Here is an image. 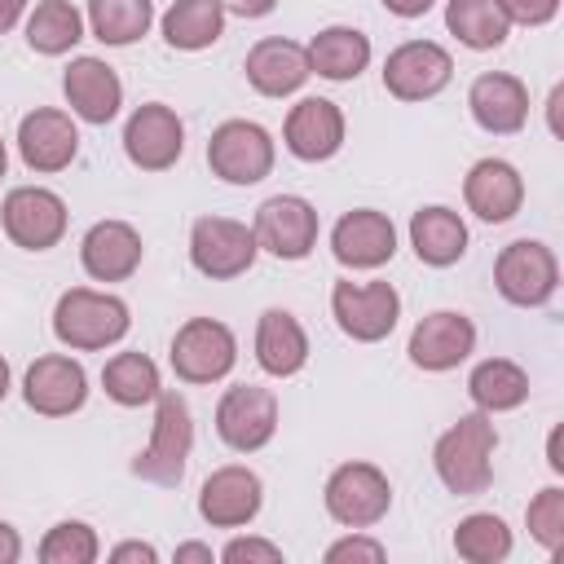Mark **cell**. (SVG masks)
<instances>
[{
	"instance_id": "11",
	"label": "cell",
	"mask_w": 564,
	"mask_h": 564,
	"mask_svg": "<svg viewBox=\"0 0 564 564\" xmlns=\"http://www.w3.org/2000/svg\"><path fill=\"white\" fill-rule=\"evenodd\" d=\"M278 432V397L260 383H238L220 397L216 405V436L238 449V454H256L273 441Z\"/></svg>"
},
{
	"instance_id": "44",
	"label": "cell",
	"mask_w": 564,
	"mask_h": 564,
	"mask_svg": "<svg viewBox=\"0 0 564 564\" xmlns=\"http://www.w3.org/2000/svg\"><path fill=\"white\" fill-rule=\"evenodd\" d=\"M432 4H436V0H383V9L397 13V18H423Z\"/></svg>"
},
{
	"instance_id": "28",
	"label": "cell",
	"mask_w": 564,
	"mask_h": 564,
	"mask_svg": "<svg viewBox=\"0 0 564 564\" xmlns=\"http://www.w3.org/2000/svg\"><path fill=\"white\" fill-rule=\"evenodd\" d=\"M304 53H308V70L335 84L357 79L370 66V40L357 26H326L304 44Z\"/></svg>"
},
{
	"instance_id": "31",
	"label": "cell",
	"mask_w": 564,
	"mask_h": 564,
	"mask_svg": "<svg viewBox=\"0 0 564 564\" xmlns=\"http://www.w3.org/2000/svg\"><path fill=\"white\" fill-rule=\"evenodd\" d=\"M84 40V18L70 0H40L35 13L26 18V44L44 57L70 53Z\"/></svg>"
},
{
	"instance_id": "47",
	"label": "cell",
	"mask_w": 564,
	"mask_h": 564,
	"mask_svg": "<svg viewBox=\"0 0 564 564\" xmlns=\"http://www.w3.org/2000/svg\"><path fill=\"white\" fill-rule=\"evenodd\" d=\"M546 463H551V471H564V454H560V427L551 432V441H546Z\"/></svg>"
},
{
	"instance_id": "24",
	"label": "cell",
	"mask_w": 564,
	"mask_h": 564,
	"mask_svg": "<svg viewBox=\"0 0 564 564\" xmlns=\"http://www.w3.org/2000/svg\"><path fill=\"white\" fill-rule=\"evenodd\" d=\"M62 93L84 123H110L123 106V84L115 66H106L101 57H75L62 75Z\"/></svg>"
},
{
	"instance_id": "49",
	"label": "cell",
	"mask_w": 564,
	"mask_h": 564,
	"mask_svg": "<svg viewBox=\"0 0 564 564\" xmlns=\"http://www.w3.org/2000/svg\"><path fill=\"white\" fill-rule=\"evenodd\" d=\"M4 167H9V150H4V141H0V176H4Z\"/></svg>"
},
{
	"instance_id": "14",
	"label": "cell",
	"mask_w": 564,
	"mask_h": 564,
	"mask_svg": "<svg viewBox=\"0 0 564 564\" xmlns=\"http://www.w3.org/2000/svg\"><path fill=\"white\" fill-rule=\"evenodd\" d=\"M454 75V57L432 40H405L383 62V88L397 101H427L436 97Z\"/></svg>"
},
{
	"instance_id": "30",
	"label": "cell",
	"mask_w": 564,
	"mask_h": 564,
	"mask_svg": "<svg viewBox=\"0 0 564 564\" xmlns=\"http://www.w3.org/2000/svg\"><path fill=\"white\" fill-rule=\"evenodd\" d=\"M225 35V9L220 0H176L163 13V40L181 53L212 48Z\"/></svg>"
},
{
	"instance_id": "43",
	"label": "cell",
	"mask_w": 564,
	"mask_h": 564,
	"mask_svg": "<svg viewBox=\"0 0 564 564\" xmlns=\"http://www.w3.org/2000/svg\"><path fill=\"white\" fill-rule=\"evenodd\" d=\"M18 555H22V538L13 524L0 520V564H18Z\"/></svg>"
},
{
	"instance_id": "18",
	"label": "cell",
	"mask_w": 564,
	"mask_h": 564,
	"mask_svg": "<svg viewBox=\"0 0 564 564\" xmlns=\"http://www.w3.org/2000/svg\"><path fill=\"white\" fill-rule=\"evenodd\" d=\"M471 348H476V326H471V317H463V313H454V308H436V313H427L414 330H410V361L419 366V370H432V375H441V370H454L458 361H467L471 357Z\"/></svg>"
},
{
	"instance_id": "22",
	"label": "cell",
	"mask_w": 564,
	"mask_h": 564,
	"mask_svg": "<svg viewBox=\"0 0 564 564\" xmlns=\"http://www.w3.org/2000/svg\"><path fill=\"white\" fill-rule=\"evenodd\" d=\"M141 234L128 220H97L79 242V264L93 282H123L141 264Z\"/></svg>"
},
{
	"instance_id": "29",
	"label": "cell",
	"mask_w": 564,
	"mask_h": 564,
	"mask_svg": "<svg viewBox=\"0 0 564 564\" xmlns=\"http://www.w3.org/2000/svg\"><path fill=\"white\" fill-rule=\"evenodd\" d=\"M467 397L476 401V410L485 414H502L529 401V375L524 366H516L511 357H485L471 375H467Z\"/></svg>"
},
{
	"instance_id": "7",
	"label": "cell",
	"mask_w": 564,
	"mask_h": 564,
	"mask_svg": "<svg viewBox=\"0 0 564 564\" xmlns=\"http://www.w3.org/2000/svg\"><path fill=\"white\" fill-rule=\"evenodd\" d=\"M326 511L344 529H370L392 507V485L375 463H339L326 480Z\"/></svg>"
},
{
	"instance_id": "23",
	"label": "cell",
	"mask_w": 564,
	"mask_h": 564,
	"mask_svg": "<svg viewBox=\"0 0 564 564\" xmlns=\"http://www.w3.org/2000/svg\"><path fill=\"white\" fill-rule=\"evenodd\" d=\"M242 70H247V84H251L260 97H291V93H300L304 79L313 75L304 44L282 40V35H269V40L251 44Z\"/></svg>"
},
{
	"instance_id": "15",
	"label": "cell",
	"mask_w": 564,
	"mask_h": 564,
	"mask_svg": "<svg viewBox=\"0 0 564 564\" xmlns=\"http://www.w3.org/2000/svg\"><path fill=\"white\" fill-rule=\"evenodd\" d=\"M22 401L44 419H66L88 401V375L75 357H62V352L35 357L22 379Z\"/></svg>"
},
{
	"instance_id": "48",
	"label": "cell",
	"mask_w": 564,
	"mask_h": 564,
	"mask_svg": "<svg viewBox=\"0 0 564 564\" xmlns=\"http://www.w3.org/2000/svg\"><path fill=\"white\" fill-rule=\"evenodd\" d=\"M4 397H9V361L0 357V401H4Z\"/></svg>"
},
{
	"instance_id": "37",
	"label": "cell",
	"mask_w": 564,
	"mask_h": 564,
	"mask_svg": "<svg viewBox=\"0 0 564 564\" xmlns=\"http://www.w3.org/2000/svg\"><path fill=\"white\" fill-rule=\"evenodd\" d=\"M524 524H529L533 542H542L546 551H560V546H564V489H560V485H546V489L529 502Z\"/></svg>"
},
{
	"instance_id": "13",
	"label": "cell",
	"mask_w": 564,
	"mask_h": 564,
	"mask_svg": "<svg viewBox=\"0 0 564 564\" xmlns=\"http://www.w3.org/2000/svg\"><path fill=\"white\" fill-rule=\"evenodd\" d=\"M185 150V123L176 119L172 106L163 101H145L128 115L123 123V154L141 167V172H167Z\"/></svg>"
},
{
	"instance_id": "33",
	"label": "cell",
	"mask_w": 564,
	"mask_h": 564,
	"mask_svg": "<svg viewBox=\"0 0 564 564\" xmlns=\"http://www.w3.org/2000/svg\"><path fill=\"white\" fill-rule=\"evenodd\" d=\"M101 388L115 405H145L159 397V366L145 352H115L101 366Z\"/></svg>"
},
{
	"instance_id": "39",
	"label": "cell",
	"mask_w": 564,
	"mask_h": 564,
	"mask_svg": "<svg viewBox=\"0 0 564 564\" xmlns=\"http://www.w3.org/2000/svg\"><path fill=\"white\" fill-rule=\"evenodd\" d=\"M388 551L375 542V538H361V533H348L339 542L326 546V564H344V560H366V564H379Z\"/></svg>"
},
{
	"instance_id": "27",
	"label": "cell",
	"mask_w": 564,
	"mask_h": 564,
	"mask_svg": "<svg viewBox=\"0 0 564 564\" xmlns=\"http://www.w3.org/2000/svg\"><path fill=\"white\" fill-rule=\"evenodd\" d=\"M410 247H414V256L423 260V264H432V269H449V264H458L463 260V251H467V225H463V216L458 212H449V207H419L414 216H410Z\"/></svg>"
},
{
	"instance_id": "21",
	"label": "cell",
	"mask_w": 564,
	"mask_h": 564,
	"mask_svg": "<svg viewBox=\"0 0 564 564\" xmlns=\"http://www.w3.org/2000/svg\"><path fill=\"white\" fill-rule=\"evenodd\" d=\"M467 110H471V119H476L485 132L511 137V132H520L524 119H529V88H524L516 75H507V70H485V75H476L471 88H467Z\"/></svg>"
},
{
	"instance_id": "6",
	"label": "cell",
	"mask_w": 564,
	"mask_h": 564,
	"mask_svg": "<svg viewBox=\"0 0 564 564\" xmlns=\"http://www.w3.org/2000/svg\"><path fill=\"white\" fill-rule=\"evenodd\" d=\"M176 379L185 383H216L234 370L238 361V339L225 322L216 317H189L176 335H172V352H167Z\"/></svg>"
},
{
	"instance_id": "5",
	"label": "cell",
	"mask_w": 564,
	"mask_h": 564,
	"mask_svg": "<svg viewBox=\"0 0 564 564\" xmlns=\"http://www.w3.org/2000/svg\"><path fill=\"white\" fill-rule=\"evenodd\" d=\"M260 256V242L251 234V225L229 220V216H198L189 229V260L203 278L212 282H229L242 278Z\"/></svg>"
},
{
	"instance_id": "20",
	"label": "cell",
	"mask_w": 564,
	"mask_h": 564,
	"mask_svg": "<svg viewBox=\"0 0 564 564\" xmlns=\"http://www.w3.org/2000/svg\"><path fill=\"white\" fill-rule=\"evenodd\" d=\"M282 141L304 163L335 159L339 145H344V110L326 97H304V101L291 106V115L282 123Z\"/></svg>"
},
{
	"instance_id": "3",
	"label": "cell",
	"mask_w": 564,
	"mask_h": 564,
	"mask_svg": "<svg viewBox=\"0 0 564 564\" xmlns=\"http://www.w3.org/2000/svg\"><path fill=\"white\" fill-rule=\"evenodd\" d=\"M194 449V419H189V401L172 388H159L154 397V432L150 445L132 458V471L150 485H181L185 463Z\"/></svg>"
},
{
	"instance_id": "45",
	"label": "cell",
	"mask_w": 564,
	"mask_h": 564,
	"mask_svg": "<svg viewBox=\"0 0 564 564\" xmlns=\"http://www.w3.org/2000/svg\"><path fill=\"white\" fill-rule=\"evenodd\" d=\"M22 9H26V0H0V35L18 26V18H22Z\"/></svg>"
},
{
	"instance_id": "8",
	"label": "cell",
	"mask_w": 564,
	"mask_h": 564,
	"mask_svg": "<svg viewBox=\"0 0 564 564\" xmlns=\"http://www.w3.org/2000/svg\"><path fill=\"white\" fill-rule=\"evenodd\" d=\"M207 167L225 185H256L273 172V137L251 119H225L207 141Z\"/></svg>"
},
{
	"instance_id": "25",
	"label": "cell",
	"mask_w": 564,
	"mask_h": 564,
	"mask_svg": "<svg viewBox=\"0 0 564 564\" xmlns=\"http://www.w3.org/2000/svg\"><path fill=\"white\" fill-rule=\"evenodd\" d=\"M463 198L485 225H502L520 212L524 181L507 159H480V163H471V172L463 181Z\"/></svg>"
},
{
	"instance_id": "42",
	"label": "cell",
	"mask_w": 564,
	"mask_h": 564,
	"mask_svg": "<svg viewBox=\"0 0 564 564\" xmlns=\"http://www.w3.org/2000/svg\"><path fill=\"white\" fill-rule=\"evenodd\" d=\"M225 13H238V18H264L278 9V0H220Z\"/></svg>"
},
{
	"instance_id": "9",
	"label": "cell",
	"mask_w": 564,
	"mask_h": 564,
	"mask_svg": "<svg viewBox=\"0 0 564 564\" xmlns=\"http://www.w3.org/2000/svg\"><path fill=\"white\" fill-rule=\"evenodd\" d=\"M330 313L348 339L379 344L392 335V326L401 317V295L392 282H335Z\"/></svg>"
},
{
	"instance_id": "10",
	"label": "cell",
	"mask_w": 564,
	"mask_h": 564,
	"mask_svg": "<svg viewBox=\"0 0 564 564\" xmlns=\"http://www.w3.org/2000/svg\"><path fill=\"white\" fill-rule=\"evenodd\" d=\"M260 251L278 256V260H304L317 247V207L300 194H273L256 207V225H251Z\"/></svg>"
},
{
	"instance_id": "41",
	"label": "cell",
	"mask_w": 564,
	"mask_h": 564,
	"mask_svg": "<svg viewBox=\"0 0 564 564\" xmlns=\"http://www.w3.org/2000/svg\"><path fill=\"white\" fill-rule=\"evenodd\" d=\"M154 560H159V551L150 542H119L110 551V564H154Z\"/></svg>"
},
{
	"instance_id": "46",
	"label": "cell",
	"mask_w": 564,
	"mask_h": 564,
	"mask_svg": "<svg viewBox=\"0 0 564 564\" xmlns=\"http://www.w3.org/2000/svg\"><path fill=\"white\" fill-rule=\"evenodd\" d=\"M181 560H203V564H212V546H203V542H185V546H176V564Z\"/></svg>"
},
{
	"instance_id": "40",
	"label": "cell",
	"mask_w": 564,
	"mask_h": 564,
	"mask_svg": "<svg viewBox=\"0 0 564 564\" xmlns=\"http://www.w3.org/2000/svg\"><path fill=\"white\" fill-rule=\"evenodd\" d=\"M507 22H520V26H542L560 13V0H498Z\"/></svg>"
},
{
	"instance_id": "4",
	"label": "cell",
	"mask_w": 564,
	"mask_h": 564,
	"mask_svg": "<svg viewBox=\"0 0 564 564\" xmlns=\"http://www.w3.org/2000/svg\"><path fill=\"white\" fill-rule=\"evenodd\" d=\"M494 286L516 308H542L560 286V260L538 238L507 242L494 260Z\"/></svg>"
},
{
	"instance_id": "34",
	"label": "cell",
	"mask_w": 564,
	"mask_h": 564,
	"mask_svg": "<svg viewBox=\"0 0 564 564\" xmlns=\"http://www.w3.org/2000/svg\"><path fill=\"white\" fill-rule=\"evenodd\" d=\"M150 22H154V0H88V26L110 48L141 40Z\"/></svg>"
},
{
	"instance_id": "32",
	"label": "cell",
	"mask_w": 564,
	"mask_h": 564,
	"mask_svg": "<svg viewBox=\"0 0 564 564\" xmlns=\"http://www.w3.org/2000/svg\"><path fill=\"white\" fill-rule=\"evenodd\" d=\"M445 26L467 48H498L511 31L498 0H449L445 4Z\"/></svg>"
},
{
	"instance_id": "17",
	"label": "cell",
	"mask_w": 564,
	"mask_h": 564,
	"mask_svg": "<svg viewBox=\"0 0 564 564\" xmlns=\"http://www.w3.org/2000/svg\"><path fill=\"white\" fill-rule=\"evenodd\" d=\"M330 251L344 269H379L397 256V229L383 212L375 207H357L344 212L330 229Z\"/></svg>"
},
{
	"instance_id": "19",
	"label": "cell",
	"mask_w": 564,
	"mask_h": 564,
	"mask_svg": "<svg viewBox=\"0 0 564 564\" xmlns=\"http://www.w3.org/2000/svg\"><path fill=\"white\" fill-rule=\"evenodd\" d=\"M18 154L31 172H62L79 154V132L66 110L40 106L18 123Z\"/></svg>"
},
{
	"instance_id": "38",
	"label": "cell",
	"mask_w": 564,
	"mask_h": 564,
	"mask_svg": "<svg viewBox=\"0 0 564 564\" xmlns=\"http://www.w3.org/2000/svg\"><path fill=\"white\" fill-rule=\"evenodd\" d=\"M225 564H282V546L264 542V538H234L225 551H220Z\"/></svg>"
},
{
	"instance_id": "36",
	"label": "cell",
	"mask_w": 564,
	"mask_h": 564,
	"mask_svg": "<svg viewBox=\"0 0 564 564\" xmlns=\"http://www.w3.org/2000/svg\"><path fill=\"white\" fill-rule=\"evenodd\" d=\"M97 555H101V542H97L93 524H84V520H62L40 542L44 564H93Z\"/></svg>"
},
{
	"instance_id": "16",
	"label": "cell",
	"mask_w": 564,
	"mask_h": 564,
	"mask_svg": "<svg viewBox=\"0 0 564 564\" xmlns=\"http://www.w3.org/2000/svg\"><path fill=\"white\" fill-rule=\"evenodd\" d=\"M260 502H264V485L242 463L216 467L203 480V489H198V516L212 529H242V524H251L260 516Z\"/></svg>"
},
{
	"instance_id": "1",
	"label": "cell",
	"mask_w": 564,
	"mask_h": 564,
	"mask_svg": "<svg viewBox=\"0 0 564 564\" xmlns=\"http://www.w3.org/2000/svg\"><path fill=\"white\" fill-rule=\"evenodd\" d=\"M494 449H498L494 419L485 410H476V414H463L454 427L441 432V441L432 449V467L449 494L476 498L494 480Z\"/></svg>"
},
{
	"instance_id": "12",
	"label": "cell",
	"mask_w": 564,
	"mask_h": 564,
	"mask_svg": "<svg viewBox=\"0 0 564 564\" xmlns=\"http://www.w3.org/2000/svg\"><path fill=\"white\" fill-rule=\"evenodd\" d=\"M0 225L22 251H48L66 234V203L44 185H18L4 194Z\"/></svg>"
},
{
	"instance_id": "26",
	"label": "cell",
	"mask_w": 564,
	"mask_h": 564,
	"mask_svg": "<svg viewBox=\"0 0 564 564\" xmlns=\"http://www.w3.org/2000/svg\"><path fill=\"white\" fill-rule=\"evenodd\" d=\"M256 361L273 379H291L308 361V335L286 308H264L256 322Z\"/></svg>"
},
{
	"instance_id": "35",
	"label": "cell",
	"mask_w": 564,
	"mask_h": 564,
	"mask_svg": "<svg viewBox=\"0 0 564 564\" xmlns=\"http://www.w3.org/2000/svg\"><path fill=\"white\" fill-rule=\"evenodd\" d=\"M454 555L467 564H498L511 555V529L494 511H476L454 529Z\"/></svg>"
},
{
	"instance_id": "2",
	"label": "cell",
	"mask_w": 564,
	"mask_h": 564,
	"mask_svg": "<svg viewBox=\"0 0 564 564\" xmlns=\"http://www.w3.org/2000/svg\"><path fill=\"white\" fill-rule=\"evenodd\" d=\"M128 326H132L128 304L119 295L93 291V286L62 291V300L53 308V335L75 352H101V348L119 344L128 335Z\"/></svg>"
}]
</instances>
